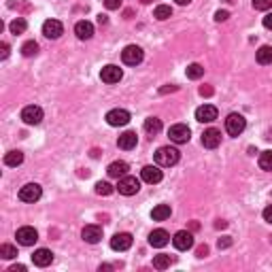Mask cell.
Masks as SVG:
<instances>
[{"mask_svg": "<svg viewBox=\"0 0 272 272\" xmlns=\"http://www.w3.org/2000/svg\"><path fill=\"white\" fill-rule=\"evenodd\" d=\"M117 190H119L121 196H134V193L140 190V181L136 177H128V174H126V177L119 179Z\"/></svg>", "mask_w": 272, "mask_h": 272, "instance_id": "obj_7", "label": "cell"}, {"mask_svg": "<svg viewBox=\"0 0 272 272\" xmlns=\"http://www.w3.org/2000/svg\"><path fill=\"white\" fill-rule=\"evenodd\" d=\"M272 6V0H253V9L255 11H268Z\"/></svg>", "mask_w": 272, "mask_h": 272, "instance_id": "obj_35", "label": "cell"}, {"mask_svg": "<svg viewBox=\"0 0 272 272\" xmlns=\"http://www.w3.org/2000/svg\"><path fill=\"white\" fill-rule=\"evenodd\" d=\"M204 255H209V247H206V245L198 247V257H204Z\"/></svg>", "mask_w": 272, "mask_h": 272, "instance_id": "obj_42", "label": "cell"}, {"mask_svg": "<svg viewBox=\"0 0 272 272\" xmlns=\"http://www.w3.org/2000/svg\"><path fill=\"white\" fill-rule=\"evenodd\" d=\"M0 49H2V51H0V57H2V60H4V57H9V45L2 43V45H0Z\"/></svg>", "mask_w": 272, "mask_h": 272, "instance_id": "obj_40", "label": "cell"}, {"mask_svg": "<svg viewBox=\"0 0 272 272\" xmlns=\"http://www.w3.org/2000/svg\"><path fill=\"white\" fill-rule=\"evenodd\" d=\"M38 241V232L34 228H30V225H24V228L17 230V243L24 245V247H32Z\"/></svg>", "mask_w": 272, "mask_h": 272, "instance_id": "obj_9", "label": "cell"}, {"mask_svg": "<svg viewBox=\"0 0 272 272\" xmlns=\"http://www.w3.org/2000/svg\"><path fill=\"white\" fill-rule=\"evenodd\" d=\"M22 54H24L26 57H32V55H36V54H38V43H34V41H28V43H24V45H22Z\"/></svg>", "mask_w": 272, "mask_h": 272, "instance_id": "obj_31", "label": "cell"}, {"mask_svg": "<svg viewBox=\"0 0 272 272\" xmlns=\"http://www.w3.org/2000/svg\"><path fill=\"white\" fill-rule=\"evenodd\" d=\"M255 57H257V62H260L262 66H266V64H272V47H270V45H264V47L257 49Z\"/></svg>", "mask_w": 272, "mask_h": 272, "instance_id": "obj_24", "label": "cell"}, {"mask_svg": "<svg viewBox=\"0 0 272 272\" xmlns=\"http://www.w3.org/2000/svg\"><path fill=\"white\" fill-rule=\"evenodd\" d=\"M225 225H228L225 221H217V223H215V228H225Z\"/></svg>", "mask_w": 272, "mask_h": 272, "instance_id": "obj_48", "label": "cell"}, {"mask_svg": "<svg viewBox=\"0 0 272 272\" xmlns=\"http://www.w3.org/2000/svg\"><path fill=\"white\" fill-rule=\"evenodd\" d=\"M174 2H177V4H181V6H185V4H190L191 0H174Z\"/></svg>", "mask_w": 272, "mask_h": 272, "instance_id": "obj_47", "label": "cell"}, {"mask_svg": "<svg viewBox=\"0 0 272 272\" xmlns=\"http://www.w3.org/2000/svg\"><path fill=\"white\" fill-rule=\"evenodd\" d=\"M168 136H170V140L177 142V145H185V142H190L191 132L185 124H174V126H170V130H168Z\"/></svg>", "mask_w": 272, "mask_h": 272, "instance_id": "obj_3", "label": "cell"}, {"mask_svg": "<svg viewBox=\"0 0 272 272\" xmlns=\"http://www.w3.org/2000/svg\"><path fill=\"white\" fill-rule=\"evenodd\" d=\"M170 255H164V253H160V255H155L153 257V268H158V270H166V268H170Z\"/></svg>", "mask_w": 272, "mask_h": 272, "instance_id": "obj_28", "label": "cell"}, {"mask_svg": "<svg viewBox=\"0 0 272 272\" xmlns=\"http://www.w3.org/2000/svg\"><path fill=\"white\" fill-rule=\"evenodd\" d=\"M153 17H155V19H160V22H164V19L172 17V9H170L168 4H160V6H155Z\"/></svg>", "mask_w": 272, "mask_h": 272, "instance_id": "obj_27", "label": "cell"}, {"mask_svg": "<svg viewBox=\"0 0 272 272\" xmlns=\"http://www.w3.org/2000/svg\"><path fill=\"white\" fill-rule=\"evenodd\" d=\"M142 2H145V4H147V2H151V0H142Z\"/></svg>", "mask_w": 272, "mask_h": 272, "instance_id": "obj_49", "label": "cell"}, {"mask_svg": "<svg viewBox=\"0 0 272 272\" xmlns=\"http://www.w3.org/2000/svg\"><path fill=\"white\" fill-rule=\"evenodd\" d=\"M41 196H43V190L38 183H28L19 190V200L22 202H36V200H41Z\"/></svg>", "mask_w": 272, "mask_h": 272, "instance_id": "obj_5", "label": "cell"}, {"mask_svg": "<svg viewBox=\"0 0 272 272\" xmlns=\"http://www.w3.org/2000/svg\"><path fill=\"white\" fill-rule=\"evenodd\" d=\"M145 132L151 134V136L160 134V132H162V121H160L158 117H149V119H145Z\"/></svg>", "mask_w": 272, "mask_h": 272, "instance_id": "obj_25", "label": "cell"}, {"mask_svg": "<svg viewBox=\"0 0 272 272\" xmlns=\"http://www.w3.org/2000/svg\"><path fill=\"white\" fill-rule=\"evenodd\" d=\"M128 170H130V166L126 164V162H113L111 166L107 168V172H109V177H113V179H121V177H126Z\"/></svg>", "mask_w": 272, "mask_h": 272, "instance_id": "obj_22", "label": "cell"}, {"mask_svg": "<svg viewBox=\"0 0 272 272\" xmlns=\"http://www.w3.org/2000/svg\"><path fill=\"white\" fill-rule=\"evenodd\" d=\"M228 17H230L228 11H217V13H215V22H225Z\"/></svg>", "mask_w": 272, "mask_h": 272, "instance_id": "obj_38", "label": "cell"}, {"mask_svg": "<svg viewBox=\"0 0 272 272\" xmlns=\"http://www.w3.org/2000/svg\"><path fill=\"white\" fill-rule=\"evenodd\" d=\"M168 92H177V85H170V87H162V94H168Z\"/></svg>", "mask_w": 272, "mask_h": 272, "instance_id": "obj_45", "label": "cell"}, {"mask_svg": "<svg viewBox=\"0 0 272 272\" xmlns=\"http://www.w3.org/2000/svg\"><path fill=\"white\" fill-rule=\"evenodd\" d=\"M264 219H266L268 223H272V204H270V206H266V209H264Z\"/></svg>", "mask_w": 272, "mask_h": 272, "instance_id": "obj_39", "label": "cell"}, {"mask_svg": "<svg viewBox=\"0 0 272 272\" xmlns=\"http://www.w3.org/2000/svg\"><path fill=\"white\" fill-rule=\"evenodd\" d=\"M136 145H138V136H136V132H124L117 138V147L124 149V151H130V149H134Z\"/></svg>", "mask_w": 272, "mask_h": 272, "instance_id": "obj_20", "label": "cell"}, {"mask_svg": "<svg viewBox=\"0 0 272 272\" xmlns=\"http://www.w3.org/2000/svg\"><path fill=\"white\" fill-rule=\"evenodd\" d=\"M0 257L13 260V257H17V249L13 247V245H2V247H0Z\"/></svg>", "mask_w": 272, "mask_h": 272, "instance_id": "obj_34", "label": "cell"}, {"mask_svg": "<svg viewBox=\"0 0 272 272\" xmlns=\"http://www.w3.org/2000/svg\"><path fill=\"white\" fill-rule=\"evenodd\" d=\"M81 236H83L85 243L96 245V243H100V238H102V228L100 225H85L83 232H81Z\"/></svg>", "mask_w": 272, "mask_h": 272, "instance_id": "obj_19", "label": "cell"}, {"mask_svg": "<svg viewBox=\"0 0 272 272\" xmlns=\"http://www.w3.org/2000/svg\"><path fill=\"white\" fill-rule=\"evenodd\" d=\"M196 119L202 121V124H211V121L217 119V109L213 105H202L196 109Z\"/></svg>", "mask_w": 272, "mask_h": 272, "instance_id": "obj_15", "label": "cell"}, {"mask_svg": "<svg viewBox=\"0 0 272 272\" xmlns=\"http://www.w3.org/2000/svg\"><path fill=\"white\" fill-rule=\"evenodd\" d=\"M179 158H181V153H179V149H174V147H160L158 151H155V164L160 168L174 166L179 162Z\"/></svg>", "mask_w": 272, "mask_h": 272, "instance_id": "obj_1", "label": "cell"}, {"mask_svg": "<svg viewBox=\"0 0 272 272\" xmlns=\"http://www.w3.org/2000/svg\"><path fill=\"white\" fill-rule=\"evenodd\" d=\"M219 142H221V132L215 130V128H209V130H204V134H202V145L206 149H217Z\"/></svg>", "mask_w": 272, "mask_h": 272, "instance_id": "obj_17", "label": "cell"}, {"mask_svg": "<svg viewBox=\"0 0 272 272\" xmlns=\"http://www.w3.org/2000/svg\"><path fill=\"white\" fill-rule=\"evenodd\" d=\"M245 128H247V121H245L243 115H238V113L228 115V119H225V132L230 136H241L245 132Z\"/></svg>", "mask_w": 272, "mask_h": 272, "instance_id": "obj_2", "label": "cell"}, {"mask_svg": "<svg viewBox=\"0 0 272 272\" xmlns=\"http://www.w3.org/2000/svg\"><path fill=\"white\" fill-rule=\"evenodd\" d=\"M132 243H134L132 234H128V232H119V234H115L111 238V249L113 251H128L132 247Z\"/></svg>", "mask_w": 272, "mask_h": 272, "instance_id": "obj_10", "label": "cell"}, {"mask_svg": "<svg viewBox=\"0 0 272 272\" xmlns=\"http://www.w3.org/2000/svg\"><path fill=\"white\" fill-rule=\"evenodd\" d=\"M264 28H268V30H272V13H268L266 17H264Z\"/></svg>", "mask_w": 272, "mask_h": 272, "instance_id": "obj_41", "label": "cell"}, {"mask_svg": "<svg viewBox=\"0 0 272 272\" xmlns=\"http://www.w3.org/2000/svg\"><path fill=\"white\" fill-rule=\"evenodd\" d=\"M142 57H145V54H142V49L138 47V45H128V47L121 51V60H124V64H128V66L140 64Z\"/></svg>", "mask_w": 272, "mask_h": 272, "instance_id": "obj_4", "label": "cell"}, {"mask_svg": "<svg viewBox=\"0 0 272 272\" xmlns=\"http://www.w3.org/2000/svg\"><path fill=\"white\" fill-rule=\"evenodd\" d=\"M24 162V153L22 151H9L4 155V164L6 166H19Z\"/></svg>", "mask_w": 272, "mask_h": 272, "instance_id": "obj_26", "label": "cell"}, {"mask_svg": "<svg viewBox=\"0 0 272 272\" xmlns=\"http://www.w3.org/2000/svg\"><path fill=\"white\" fill-rule=\"evenodd\" d=\"M121 77H124V73H121V68L115 66V64H109V66L100 70V79L105 83H119Z\"/></svg>", "mask_w": 272, "mask_h": 272, "instance_id": "obj_13", "label": "cell"}, {"mask_svg": "<svg viewBox=\"0 0 272 272\" xmlns=\"http://www.w3.org/2000/svg\"><path fill=\"white\" fill-rule=\"evenodd\" d=\"M200 94H202V96H211L213 89H211V87H200Z\"/></svg>", "mask_w": 272, "mask_h": 272, "instance_id": "obj_44", "label": "cell"}, {"mask_svg": "<svg viewBox=\"0 0 272 272\" xmlns=\"http://www.w3.org/2000/svg\"><path fill=\"white\" fill-rule=\"evenodd\" d=\"M130 121V113L126 109H113V111L107 113V124L113 126V128H119V126H126Z\"/></svg>", "mask_w": 272, "mask_h": 272, "instance_id": "obj_8", "label": "cell"}, {"mask_svg": "<svg viewBox=\"0 0 272 272\" xmlns=\"http://www.w3.org/2000/svg\"><path fill=\"white\" fill-rule=\"evenodd\" d=\"M109 22V19H107V15H98V24L102 26V24H107Z\"/></svg>", "mask_w": 272, "mask_h": 272, "instance_id": "obj_46", "label": "cell"}, {"mask_svg": "<svg viewBox=\"0 0 272 272\" xmlns=\"http://www.w3.org/2000/svg\"><path fill=\"white\" fill-rule=\"evenodd\" d=\"M185 73H187V79H193V81H196V79H200V77L204 75V68L200 66V64H190Z\"/></svg>", "mask_w": 272, "mask_h": 272, "instance_id": "obj_30", "label": "cell"}, {"mask_svg": "<svg viewBox=\"0 0 272 272\" xmlns=\"http://www.w3.org/2000/svg\"><path fill=\"white\" fill-rule=\"evenodd\" d=\"M230 245H232V238H230V236H223V238H219L217 247H219V249H228Z\"/></svg>", "mask_w": 272, "mask_h": 272, "instance_id": "obj_36", "label": "cell"}, {"mask_svg": "<svg viewBox=\"0 0 272 272\" xmlns=\"http://www.w3.org/2000/svg\"><path fill=\"white\" fill-rule=\"evenodd\" d=\"M96 193H98V196H111L113 185L107 183V181H98V183H96Z\"/></svg>", "mask_w": 272, "mask_h": 272, "instance_id": "obj_32", "label": "cell"}, {"mask_svg": "<svg viewBox=\"0 0 272 272\" xmlns=\"http://www.w3.org/2000/svg\"><path fill=\"white\" fill-rule=\"evenodd\" d=\"M168 243H170V234H168L166 230H153L151 234H149V245L155 247V249L166 247Z\"/></svg>", "mask_w": 272, "mask_h": 272, "instance_id": "obj_16", "label": "cell"}, {"mask_svg": "<svg viewBox=\"0 0 272 272\" xmlns=\"http://www.w3.org/2000/svg\"><path fill=\"white\" fill-rule=\"evenodd\" d=\"M162 170H160V166H145L140 170V179L145 181V183H149V185H155V183H160L162 181Z\"/></svg>", "mask_w": 272, "mask_h": 272, "instance_id": "obj_14", "label": "cell"}, {"mask_svg": "<svg viewBox=\"0 0 272 272\" xmlns=\"http://www.w3.org/2000/svg\"><path fill=\"white\" fill-rule=\"evenodd\" d=\"M43 34L47 38H60L64 34V26L62 22H57V19H47V22L43 24Z\"/></svg>", "mask_w": 272, "mask_h": 272, "instance_id": "obj_12", "label": "cell"}, {"mask_svg": "<svg viewBox=\"0 0 272 272\" xmlns=\"http://www.w3.org/2000/svg\"><path fill=\"white\" fill-rule=\"evenodd\" d=\"M260 168L262 170H272V151H264L260 155Z\"/></svg>", "mask_w": 272, "mask_h": 272, "instance_id": "obj_33", "label": "cell"}, {"mask_svg": "<svg viewBox=\"0 0 272 272\" xmlns=\"http://www.w3.org/2000/svg\"><path fill=\"white\" fill-rule=\"evenodd\" d=\"M170 213L172 211H170V206H168V204H158L151 211V219H153V221H164V219L170 217Z\"/></svg>", "mask_w": 272, "mask_h": 272, "instance_id": "obj_23", "label": "cell"}, {"mask_svg": "<svg viewBox=\"0 0 272 272\" xmlns=\"http://www.w3.org/2000/svg\"><path fill=\"white\" fill-rule=\"evenodd\" d=\"M75 34H77V38H81V41H89V38L94 36V26L89 24V22H77V26H75Z\"/></svg>", "mask_w": 272, "mask_h": 272, "instance_id": "obj_21", "label": "cell"}, {"mask_svg": "<svg viewBox=\"0 0 272 272\" xmlns=\"http://www.w3.org/2000/svg\"><path fill=\"white\" fill-rule=\"evenodd\" d=\"M9 272H26V266H22V264H17V266H11Z\"/></svg>", "mask_w": 272, "mask_h": 272, "instance_id": "obj_43", "label": "cell"}, {"mask_svg": "<svg viewBox=\"0 0 272 272\" xmlns=\"http://www.w3.org/2000/svg\"><path fill=\"white\" fill-rule=\"evenodd\" d=\"M172 245H174V247H177L179 251L191 249V247H193V234H191V232H187V230H181V232H177V234H174Z\"/></svg>", "mask_w": 272, "mask_h": 272, "instance_id": "obj_11", "label": "cell"}, {"mask_svg": "<svg viewBox=\"0 0 272 272\" xmlns=\"http://www.w3.org/2000/svg\"><path fill=\"white\" fill-rule=\"evenodd\" d=\"M105 6H107V9H111V11H115V9H119V6H121V0H105Z\"/></svg>", "mask_w": 272, "mask_h": 272, "instance_id": "obj_37", "label": "cell"}, {"mask_svg": "<svg viewBox=\"0 0 272 272\" xmlns=\"http://www.w3.org/2000/svg\"><path fill=\"white\" fill-rule=\"evenodd\" d=\"M22 121H24V124H28V126H38L43 121V109L41 107H34V105L24 107Z\"/></svg>", "mask_w": 272, "mask_h": 272, "instance_id": "obj_6", "label": "cell"}, {"mask_svg": "<svg viewBox=\"0 0 272 272\" xmlns=\"http://www.w3.org/2000/svg\"><path fill=\"white\" fill-rule=\"evenodd\" d=\"M9 28H11L13 34H24L26 28H28V24H26L24 17H17V19H13V22H11Z\"/></svg>", "mask_w": 272, "mask_h": 272, "instance_id": "obj_29", "label": "cell"}, {"mask_svg": "<svg viewBox=\"0 0 272 272\" xmlns=\"http://www.w3.org/2000/svg\"><path fill=\"white\" fill-rule=\"evenodd\" d=\"M32 262H34V266L45 268L54 262V253H51L49 249H36L34 253H32Z\"/></svg>", "mask_w": 272, "mask_h": 272, "instance_id": "obj_18", "label": "cell"}]
</instances>
